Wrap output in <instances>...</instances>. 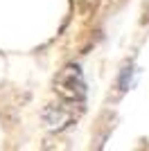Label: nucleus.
I'll list each match as a JSON object with an SVG mask.
<instances>
[{"instance_id": "obj_2", "label": "nucleus", "mask_w": 149, "mask_h": 151, "mask_svg": "<svg viewBox=\"0 0 149 151\" xmlns=\"http://www.w3.org/2000/svg\"><path fill=\"white\" fill-rule=\"evenodd\" d=\"M74 120V111L70 106H48L43 111V124L50 131H63Z\"/></svg>"}, {"instance_id": "obj_1", "label": "nucleus", "mask_w": 149, "mask_h": 151, "mask_svg": "<svg viewBox=\"0 0 149 151\" xmlns=\"http://www.w3.org/2000/svg\"><path fill=\"white\" fill-rule=\"evenodd\" d=\"M54 93L70 104H79L86 97V79H84V72L79 65L70 63L54 77Z\"/></svg>"}]
</instances>
